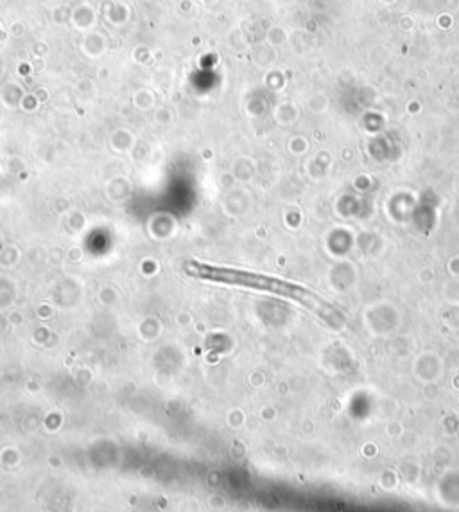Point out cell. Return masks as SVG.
I'll use <instances>...</instances> for the list:
<instances>
[{
  "label": "cell",
  "mask_w": 459,
  "mask_h": 512,
  "mask_svg": "<svg viewBox=\"0 0 459 512\" xmlns=\"http://www.w3.org/2000/svg\"><path fill=\"white\" fill-rule=\"evenodd\" d=\"M188 273L196 275V277L206 279V281H216V282H224V284H235V286H244V288H255V289H267V291L282 293V295L293 297V299L300 300V302L309 304L316 302L318 299L311 295L305 289L298 288V286L287 284V282L276 281L271 277H264V275L250 273V271H240V270H228V268H216V266H206V264H188Z\"/></svg>",
  "instance_id": "cell-1"
}]
</instances>
